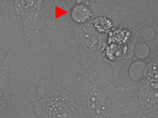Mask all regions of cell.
Instances as JSON below:
<instances>
[{
    "label": "cell",
    "mask_w": 158,
    "mask_h": 118,
    "mask_svg": "<svg viewBox=\"0 0 158 118\" xmlns=\"http://www.w3.org/2000/svg\"><path fill=\"white\" fill-rule=\"evenodd\" d=\"M82 36V39L84 40V43L90 48H96L98 47V42H99V38H98L96 34H94L92 31H89L87 29H83L80 33Z\"/></svg>",
    "instance_id": "cell-5"
},
{
    "label": "cell",
    "mask_w": 158,
    "mask_h": 118,
    "mask_svg": "<svg viewBox=\"0 0 158 118\" xmlns=\"http://www.w3.org/2000/svg\"><path fill=\"white\" fill-rule=\"evenodd\" d=\"M157 63H153V64H150L148 66L147 72L149 73V75L151 78H154V79H157Z\"/></svg>",
    "instance_id": "cell-7"
},
{
    "label": "cell",
    "mask_w": 158,
    "mask_h": 118,
    "mask_svg": "<svg viewBox=\"0 0 158 118\" xmlns=\"http://www.w3.org/2000/svg\"><path fill=\"white\" fill-rule=\"evenodd\" d=\"M90 17V11L85 6L78 5L73 8L72 12V17L76 22H83Z\"/></svg>",
    "instance_id": "cell-4"
},
{
    "label": "cell",
    "mask_w": 158,
    "mask_h": 118,
    "mask_svg": "<svg viewBox=\"0 0 158 118\" xmlns=\"http://www.w3.org/2000/svg\"><path fill=\"white\" fill-rule=\"evenodd\" d=\"M88 103H89V110L92 114L95 116L103 117L106 114L108 109V104L105 100L103 95H101V91L98 90L92 89L89 92L88 96Z\"/></svg>",
    "instance_id": "cell-1"
},
{
    "label": "cell",
    "mask_w": 158,
    "mask_h": 118,
    "mask_svg": "<svg viewBox=\"0 0 158 118\" xmlns=\"http://www.w3.org/2000/svg\"><path fill=\"white\" fill-rule=\"evenodd\" d=\"M8 55L0 67V109L4 107L9 95L10 86L8 82Z\"/></svg>",
    "instance_id": "cell-2"
},
{
    "label": "cell",
    "mask_w": 158,
    "mask_h": 118,
    "mask_svg": "<svg viewBox=\"0 0 158 118\" xmlns=\"http://www.w3.org/2000/svg\"><path fill=\"white\" fill-rule=\"evenodd\" d=\"M140 99L144 105H149L155 103L157 100V82L151 81L147 82L140 90Z\"/></svg>",
    "instance_id": "cell-3"
},
{
    "label": "cell",
    "mask_w": 158,
    "mask_h": 118,
    "mask_svg": "<svg viewBox=\"0 0 158 118\" xmlns=\"http://www.w3.org/2000/svg\"><path fill=\"white\" fill-rule=\"evenodd\" d=\"M94 24L96 29L100 31H106L112 27L111 22L106 17H98L94 20Z\"/></svg>",
    "instance_id": "cell-6"
}]
</instances>
